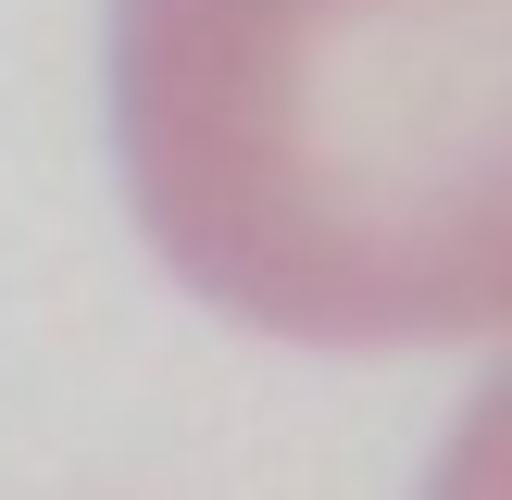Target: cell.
I'll return each mask as SVG.
<instances>
[{
    "mask_svg": "<svg viewBox=\"0 0 512 500\" xmlns=\"http://www.w3.org/2000/svg\"><path fill=\"white\" fill-rule=\"evenodd\" d=\"M425 500H512V363L475 388V413L450 425L438 475H425Z\"/></svg>",
    "mask_w": 512,
    "mask_h": 500,
    "instance_id": "obj_2",
    "label": "cell"
},
{
    "mask_svg": "<svg viewBox=\"0 0 512 500\" xmlns=\"http://www.w3.org/2000/svg\"><path fill=\"white\" fill-rule=\"evenodd\" d=\"M113 150L150 250L263 338L512 325V0H113Z\"/></svg>",
    "mask_w": 512,
    "mask_h": 500,
    "instance_id": "obj_1",
    "label": "cell"
}]
</instances>
